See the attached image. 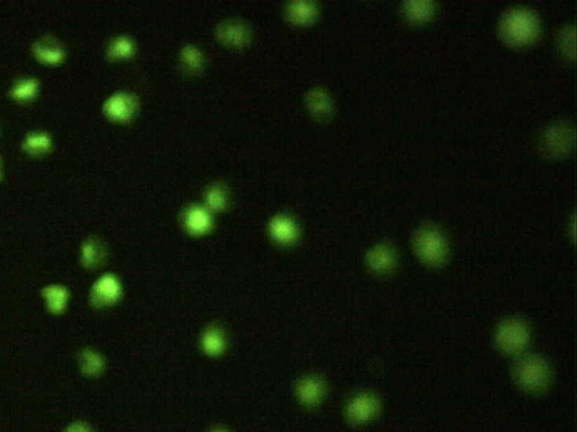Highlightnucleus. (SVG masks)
Returning <instances> with one entry per match:
<instances>
[{
	"instance_id": "nucleus-1",
	"label": "nucleus",
	"mask_w": 577,
	"mask_h": 432,
	"mask_svg": "<svg viewBox=\"0 0 577 432\" xmlns=\"http://www.w3.org/2000/svg\"><path fill=\"white\" fill-rule=\"evenodd\" d=\"M500 34L515 44L530 42L540 31V20L531 9L515 7L504 13L500 18Z\"/></svg>"
},
{
	"instance_id": "nucleus-2",
	"label": "nucleus",
	"mask_w": 577,
	"mask_h": 432,
	"mask_svg": "<svg viewBox=\"0 0 577 432\" xmlns=\"http://www.w3.org/2000/svg\"><path fill=\"white\" fill-rule=\"evenodd\" d=\"M513 375L524 390L539 392L548 385L550 370L543 359L537 356H524L515 363Z\"/></svg>"
},
{
	"instance_id": "nucleus-3",
	"label": "nucleus",
	"mask_w": 577,
	"mask_h": 432,
	"mask_svg": "<svg viewBox=\"0 0 577 432\" xmlns=\"http://www.w3.org/2000/svg\"><path fill=\"white\" fill-rule=\"evenodd\" d=\"M414 248L418 256L427 264H441L448 255L446 238L433 225H423L416 231Z\"/></svg>"
},
{
	"instance_id": "nucleus-4",
	"label": "nucleus",
	"mask_w": 577,
	"mask_h": 432,
	"mask_svg": "<svg viewBox=\"0 0 577 432\" xmlns=\"http://www.w3.org/2000/svg\"><path fill=\"white\" fill-rule=\"evenodd\" d=\"M574 144L575 128L569 121L552 123L540 135L541 149L552 156L567 154Z\"/></svg>"
},
{
	"instance_id": "nucleus-5",
	"label": "nucleus",
	"mask_w": 577,
	"mask_h": 432,
	"mask_svg": "<svg viewBox=\"0 0 577 432\" xmlns=\"http://www.w3.org/2000/svg\"><path fill=\"white\" fill-rule=\"evenodd\" d=\"M530 331L526 324L517 318H510L500 324L495 335V342L505 353H517L528 346Z\"/></svg>"
},
{
	"instance_id": "nucleus-6",
	"label": "nucleus",
	"mask_w": 577,
	"mask_h": 432,
	"mask_svg": "<svg viewBox=\"0 0 577 432\" xmlns=\"http://www.w3.org/2000/svg\"><path fill=\"white\" fill-rule=\"evenodd\" d=\"M139 102L137 97L128 91H117L104 102L103 111L109 120L114 122H129L137 114Z\"/></svg>"
},
{
	"instance_id": "nucleus-7",
	"label": "nucleus",
	"mask_w": 577,
	"mask_h": 432,
	"mask_svg": "<svg viewBox=\"0 0 577 432\" xmlns=\"http://www.w3.org/2000/svg\"><path fill=\"white\" fill-rule=\"evenodd\" d=\"M122 296L120 281L113 274H105L94 283L89 293V303L95 309H105L119 302Z\"/></svg>"
},
{
	"instance_id": "nucleus-8",
	"label": "nucleus",
	"mask_w": 577,
	"mask_h": 432,
	"mask_svg": "<svg viewBox=\"0 0 577 432\" xmlns=\"http://www.w3.org/2000/svg\"><path fill=\"white\" fill-rule=\"evenodd\" d=\"M32 55L35 60L46 66H59L65 62L67 51L62 43L53 35H42L33 42Z\"/></svg>"
},
{
	"instance_id": "nucleus-9",
	"label": "nucleus",
	"mask_w": 577,
	"mask_h": 432,
	"mask_svg": "<svg viewBox=\"0 0 577 432\" xmlns=\"http://www.w3.org/2000/svg\"><path fill=\"white\" fill-rule=\"evenodd\" d=\"M215 36L223 46L244 48L251 43L252 31L241 20H226L217 26Z\"/></svg>"
},
{
	"instance_id": "nucleus-10",
	"label": "nucleus",
	"mask_w": 577,
	"mask_h": 432,
	"mask_svg": "<svg viewBox=\"0 0 577 432\" xmlns=\"http://www.w3.org/2000/svg\"><path fill=\"white\" fill-rule=\"evenodd\" d=\"M182 224L187 234L192 236H203L212 228V216L210 210L202 205H192L182 214Z\"/></svg>"
},
{
	"instance_id": "nucleus-11",
	"label": "nucleus",
	"mask_w": 577,
	"mask_h": 432,
	"mask_svg": "<svg viewBox=\"0 0 577 432\" xmlns=\"http://www.w3.org/2000/svg\"><path fill=\"white\" fill-rule=\"evenodd\" d=\"M267 230L271 239L279 245H292L299 238V227L295 220L286 214H279L272 217Z\"/></svg>"
},
{
	"instance_id": "nucleus-12",
	"label": "nucleus",
	"mask_w": 577,
	"mask_h": 432,
	"mask_svg": "<svg viewBox=\"0 0 577 432\" xmlns=\"http://www.w3.org/2000/svg\"><path fill=\"white\" fill-rule=\"evenodd\" d=\"M107 248L98 236H89L80 245V264L85 269L96 270L105 264Z\"/></svg>"
},
{
	"instance_id": "nucleus-13",
	"label": "nucleus",
	"mask_w": 577,
	"mask_h": 432,
	"mask_svg": "<svg viewBox=\"0 0 577 432\" xmlns=\"http://www.w3.org/2000/svg\"><path fill=\"white\" fill-rule=\"evenodd\" d=\"M379 410L377 398L370 394L354 396L346 405V414L352 422H364L371 419Z\"/></svg>"
},
{
	"instance_id": "nucleus-14",
	"label": "nucleus",
	"mask_w": 577,
	"mask_h": 432,
	"mask_svg": "<svg viewBox=\"0 0 577 432\" xmlns=\"http://www.w3.org/2000/svg\"><path fill=\"white\" fill-rule=\"evenodd\" d=\"M326 385L321 378L317 376H307L298 382L296 386V394L299 401L307 405L314 407L317 405L325 396Z\"/></svg>"
},
{
	"instance_id": "nucleus-15",
	"label": "nucleus",
	"mask_w": 577,
	"mask_h": 432,
	"mask_svg": "<svg viewBox=\"0 0 577 432\" xmlns=\"http://www.w3.org/2000/svg\"><path fill=\"white\" fill-rule=\"evenodd\" d=\"M42 299L46 302V306L53 316H60L68 307L70 299V292L63 285H48L41 290Z\"/></svg>"
},
{
	"instance_id": "nucleus-16",
	"label": "nucleus",
	"mask_w": 577,
	"mask_h": 432,
	"mask_svg": "<svg viewBox=\"0 0 577 432\" xmlns=\"http://www.w3.org/2000/svg\"><path fill=\"white\" fill-rule=\"evenodd\" d=\"M20 148L29 156H44L53 150V139L48 132H29L22 141Z\"/></svg>"
},
{
	"instance_id": "nucleus-17",
	"label": "nucleus",
	"mask_w": 577,
	"mask_h": 432,
	"mask_svg": "<svg viewBox=\"0 0 577 432\" xmlns=\"http://www.w3.org/2000/svg\"><path fill=\"white\" fill-rule=\"evenodd\" d=\"M317 5L312 1H291L286 4L284 15L286 20L295 25L312 23L317 16Z\"/></svg>"
},
{
	"instance_id": "nucleus-18",
	"label": "nucleus",
	"mask_w": 577,
	"mask_h": 432,
	"mask_svg": "<svg viewBox=\"0 0 577 432\" xmlns=\"http://www.w3.org/2000/svg\"><path fill=\"white\" fill-rule=\"evenodd\" d=\"M40 93V81L37 78L20 77L9 87L8 95L13 100L29 102L37 98Z\"/></svg>"
},
{
	"instance_id": "nucleus-19",
	"label": "nucleus",
	"mask_w": 577,
	"mask_h": 432,
	"mask_svg": "<svg viewBox=\"0 0 577 432\" xmlns=\"http://www.w3.org/2000/svg\"><path fill=\"white\" fill-rule=\"evenodd\" d=\"M307 106L314 117L319 120L329 119L333 113V102L327 91L321 88H314L308 91L306 96Z\"/></svg>"
},
{
	"instance_id": "nucleus-20",
	"label": "nucleus",
	"mask_w": 577,
	"mask_h": 432,
	"mask_svg": "<svg viewBox=\"0 0 577 432\" xmlns=\"http://www.w3.org/2000/svg\"><path fill=\"white\" fill-rule=\"evenodd\" d=\"M78 366L87 377H98L105 370V359L96 350L84 348L78 355Z\"/></svg>"
},
{
	"instance_id": "nucleus-21",
	"label": "nucleus",
	"mask_w": 577,
	"mask_h": 432,
	"mask_svg": "<svg viewBox=\"0 0 577 432\" xmlns=\"http://www.w3.org/2000/svg\"><path fill=\"white\" fill-rule=\"evenodd\" d=\"M394 259H396L394 251L392 250V247L387 245H376L366 253V262L369 266L380 273L390 269L394 266Z\"/></svg>"
},
{
	"instance_id": "nucleus-22",
	"label": "nucleus",
	"mask_w": 577,
	"mask_h": 432,
	"mask_svg": "<svg viewBox=\"0 0 577 432\" xmlns=\"http://www.w3.org/2000/svg\"><path fill=\"white\" fill-rule=\"evenodd\" d=\"M201 346L204 353L210 356H219L226 348V337L218 325L206 328L201 338Z\"/></svg>"
},
{
	"instance_id": "nucleus-23",
	"label": "nucleus",
	"mask_w": 577,
	"mask_h": 432,
	"mask_svg": "<svg viewBox=\"0 0 577 432\" xmlns=\"http://www.w3.org/2000/svg\"><path fill=\"white\" fill-rule=\"evenodd\" d=\"M135 51V44L129 36H115L106 46V57L110 60H124L131 58Z\"/></svg>"
},
{
	"instance_id": "nucleus-24",
	"label": "nucleus",
	"mask_w": 577,
	"mask_h": 432,
	"mask_svg": "<svg viewBox=\"0 0 577 432\" xmlns=\"http://www.w3.org/2000/svg\"><path fill=\"white\" fill-rule=\"evenodd\" d=\"M206 208L211 212H220L225 210L229 204L228 188L223 182H215L204 191Z\"/></svg>"
},
{
	"instance_id": "nucleus-25",
	"label": "nucleus",
	"mask_w": 577,
	"mask_h": 432,
	"mask_svg": "<svg viewBox=\"0 0 577 432\" xmlns=\"http://www.w3.org/2000/svg\"><path fill=\"white\" fill-rule=\"evenodd\" d=\"M180 60L184 72L197 74L202 70L204 57L200 48L194 46H186L180 51Z\"/></svg>"
},
{
	"instance_id": "nucleus-26",
	"label": "nucleus",
	"mask_w": 577,
	"mask_h": 432,
	"mask_svg": "<svg viewBox=\"0 0 577 432\" xmlns=\"http://www.w3.org/2000/svg\"><path fill=\"white\" fill-rule=\"evenodd\" d=\"M435 4L430 0H409L404 3V11L409 18L423 20L435 12Z\"/></svg>"
},
{
	"instance_id": "nucleus-27",
	"label": "nucleus",
	"mask_w": 577,
	"mask_h": 432,
	"mask_svg": "<svg viewBox=\"0 0 577 432\" xmlns=\"http://www.w3.org/2000/svg\"><path fill=\"white\" fill-rule=\"evenodd\" d=\"M558 46L566 57H575V26L573 24L565 26L559 32Z\"/></svg>"
},
{
	"instance_id": "nucleus-28",
	"label": "nucleus",
	"mask_w": 577,
	"mask_h": 432,
	"mask_svg": "<svg viewBox=\"0 0 577 432\" xmlns=\"http://www.w3.org/2000/svg\"><path fill=\"white\" fill-rule=\"evenodd\" d=\"M65 432H94L86 422H74L67 426Z\"/></svg>"
},
{
	"instance_id": "nucleus-29",
	"label": "nucleus",
	"mask_w": 577,
	"mask_h": 432,
	"mask_svg": "<svg viewBox=\"0 0 577 432\" xmlns=\"http://www.w3.org/2000/svg\"><path fill=\"white\" fill-rule=\"evenodd\" d=\"M3 176H4L3 160H1V156H0V180H3Z\"/></svg>"
},
{
	"instance_id": "nucleus-30",
	"label": "nucleus",
	"mask_w": 577,
	"mask_h": 432,
	"mask_svg": "<svg viewBox=\"0 0 577 432\" xmlns=\"http://www.w3.org/2000/svg\"><path fill=\"white\" fill-rule=\"evenodd\" d=\"M212 432H228V431H227V430H225V429H215V430H213V431H212Z\"/></svg>"
}]
</instances>
